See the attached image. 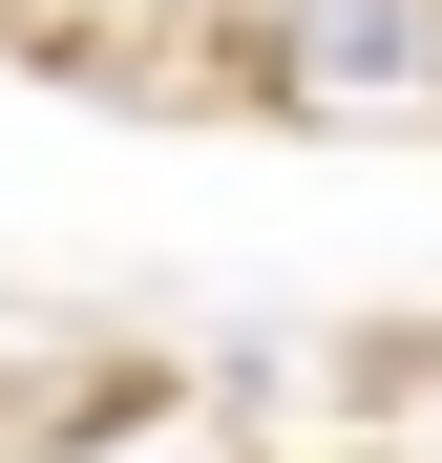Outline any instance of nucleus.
<instances>
[{
  "instance_id": "obj_1",
  "label": "nucleus",
  "mask_w": 442,
  "mask_h": 463,
  "mask_svg": "<svg viewBox=\"0 0 442 463\" xmlns=\"http://www.w3.org/2000/svg\"><path fill=\"white\" fill-rule=\"evenodd\" d=\"M295 63H316V85H421L442 0H295Z\"/></svg>"
}]
</instances>
